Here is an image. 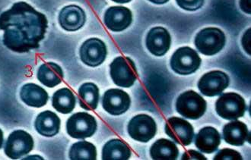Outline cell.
I'll return each mask as SVG.
<instances>
[{
	"mask_svg": "<svg viewBox=\"0 0 251 160\" xmlns=\"http://www.w3.org/2000/svg\"><path fill=\"white\" fill-rule=\"evenodd\" d=\"M201 57L197 51L188 46L179 48L171 59V67L176 74L188 75L199 69L201 65Z\"/></svg>",
	"mask_w": 251,
	"mask_h": 160,
	"instance_id": "cell-7",
	"label": "cell"
},
{
	"mask_svg": "<svg viewBox=\"0 0 251 160\" xmlns=\"http://www.w3.org/2000/svg\"><path fill=\"white\" fill-rule=\"evenodd\" d=\"M196 47L205 56L217 54L224 47L226 37L223 30L217 27L202 29L195 37Z\"/></svg>",
	"mask_w": 251,
	"mask_h": 160,
	"instance_id": "cell-2",
	"label": "cell"
},
{
	"mask_svg": "<svg viewBox=\"0 0 251 160\" xmlns=\"http://www.w3.org/2000/svg\"><path fill=\"white\" fill-rule=\"evenodd\" d=\"M66 132L75 139H85L95 135L98 128L97 121L87 113L73 114L66 121Z\"/></svg>",
	"mask_w": 251,
	"mask_h": 160,
	"instance_id": "cell-6",
	"label": "cell"
},
{
	"mask_svg": "<svg viewBox=\"0 0 251 160\" xmlns=\"http://www.w3.org/2000/svg\"><path fill=\"white\" fill-rule=\"evenodd\" d=\"M215 160H241L242 157L239 152L231 149H223L218 152L215 157Z\"/></svg>",
	"mask_w": 251,
	"mask_h": 160,
	"instance_id": "cell-27",
	"label": "cell"
},
{
	"mask_svg": "<svg viewBox=\"0 0 251 160\" xmlns=\"http://www.w3.org/2000/svg\"><path fill=\"white\" fill-rule=\"evenodd\" d=\"M207 103L201 95L194 91L183 92L176 101V110L184 118L196 120L205 114Z\"/></svg>",
	"mask_w": 251,
	"mask_h": 160,
	"instance_id": "cell-3",
	"label": "cell"
},
{
	"mask_svg": "<svg viewBox=\"0 0 251 160\" xmlns=\"http://www.w3.org/2000/svg\"><path fill=\"white\" fill-rule=\"evenodd\" d=\"M113 2H117V3L120 4H125L128 3V2H130L132 0H111Z\"/></svg>",
	"mask_w": 251,
	"mask_h": 160,
	"instance_id": "cell-35",
	"label": "cell"
},
{
	"mask_svg": "<svg viewBox=\"0 0 251 160\" xmlns=\"http://www.w3.org/2000/svg\"><path fill=\"white\" fill-rule=\"evenodd\" d=\"M63 69L59 65L53 62L44 63L40 66L37 73L38 81L48 88H55L63 80Z\"/></svg>",
	"mask_w": 251,
	"mask_h": 160,
	"instance_id": "cell-21",
	"label": "cell"
},
{
	"mask_svg": "<svg viewBox=\"0 0 251 160\" xmlns=\"http://www.w3.org/2000/svg\"><path fill=\"white\" fill-rule=\"evenodd\" d=\"M229 85V78L221 71H212L204 74L198 82V88L206 96L221 94Z\"/></svg>",
	"mask_w": 251,
	"mask_h": 160,
	"instance_id": "cell-12",
	"label": "cell"
},
{
	"mask_svg": "<svg viewBox=\"0 0 251 160\" xmlns=\"http://www.w3.org/2000/svg\"><path fill=\"white\" fill-rule=\"evenodd\" d=\"M247 106L245 100L238 93H226L221 95L216 103V110L221 118L236 120L244 116Z\"/></svg>",
	"mask_w": 251,
	"mask_h": 160,
	"instance_id": "cell-5",
	"label": "cell"
},
{
	"mask_svg": "<svg viewBox=\"0 0 251 160\" xmlns=\"http://www.w3.org/2000/svg\"><path fill=\"white\" fill-rule=\"evenodd\" d=\"M171 44L172 37L164 27H153L146 36V47L154 56H165L169 50Z\"/></svg>",
	"mask_w": 251,
	"mask_h": 160,
	"instance_id": "cell-15",
	"label": "cell"
},
{
	"mask_svg": "<svg viewBox=\"0 0 251 160\" xmlns=\"http://www.w3.org/2000/svg\"><path fill=\"white\" fill-rule=\"evenodd\" d=\"M149 1L157 5H162V4L167 3L169 0H149Z\"/></svg>",
	"mask_w": 251,
	"mask_h": 160,
	"instance_id": "cell-32",
	"label": "cell"
},
{
	"mask_svg": "<svg viewBox=\"0 0 251 160\" xmlns=\"http://www.w3.org/2000/svg\"><path fill=\"white\" fill-rule=\"evenodd\" d=\"M240 7L245 13L251 14V0H240Z\"/></svg>",
	"mask_w": 251,
	"mask_h": 160,
	"instance_id": "cell-31",
	"label": "cell"
},
{
	"mask_svg": "<svg viewBox=\"0 0 251 160\" xmlns=\"http://www.w3.org/2000/svg\"><path fill=\"white\" fill-rule=\"evenodd\" d=\"M251 134L248 132V128L242 121L234 120L229 123L226 124L223 128V137L225 141L233 146L244 145L246 140L249 143Z\"/></svg>",
	"mask_w": 251,
	"mask_h": 160,
	"instance_id": "cell-18",
	"label": "cell"
},
{
	"mask_svg": "<svg viewBox=\"0 0 251 160\" xmlns=\"http://www.w3.org/2000/svg\"><path fill=\"white\" fill-rule=\"evenodd\" d=\"M110 77L117 86L128 88L137 79V70L133 61L129 57L118 56L110 65Z\"/></svg>",
	"mask_w": 251,
	"mask_h": 160,
	"instance_id": "cell-4",
	"label": "cell"
},
{
	"mask_svg": "<svg viewBox=\"0 0 251 160\" xmlns=\"http://www.w3.org/2000/svg\"><path fill=\"white\" fill-rule=\"evenodd\" d=\"M48 27L46 15L22 1L0 15V30L4 32L2 43L19 53L38 49Z\"/></svg>",
	"mask_w": 251,
	"mask_h": 160,
	"instance_id": "cell-1",
	"label": "cell"
},
{
	"mask_svg": "<svg viewBox=\"0 0 251 160\" xmlns=\"http://www.w3.org/2000/svg\"><path fill=\"white\" fill-rule=\"evenodd\" d=\"M150 156L153 160H175L178 158L179 150L172 140L159 139L151 145Z\"/></svg>",
	"mask_w": 251,
	"mask_h": 160,
	"instance_id": "cell-23",
	"label": "cell"
},
{
	"mask_svg": "<svg viewBox=\"0 0 251 160\" xmlns=\"http://www.w3.org/2000/svg\"><path fill=\"white\" fill-rule=\"evenodd\" d=\"M107 49L106 44L99 38H90L81 46L80 59L82 63L90 67H97L105 61Z\"/></svg>",
	"mask_w": 251,
	"mask_h": 160,
	"instance_id": "cell-10",
	"label": "cell"
},
{
	"mask_svg": "<svg viewBox=\"0 0 251 160\" xmlns=\"http://www.w3.org/2000/svg\"><path fill=\"white\" fill-rule=\"evenodd\" d=\"M132 22V12L126 7H110L104 13V24L114 32H121L126 30L129 27Z\"/></svg>",
	"mask_w": 251,
	"mask_h": 160,
	"instance_id": "cell-14",
	"label": "cell"
},
{
	"mask_svg": "<svg viewBox=\"0 0 251 160\" xmlns=\"http://www.w3.org/2000/svg\"><path fill=\"white\" fill-rule=\"evenodd\" d=\"M127 132L131 138L146 143L156 135V122L150 115L140 114L131 118L128 124Z\"/></svg>",
	"mask_w": 251,
	"mask_h": 160,
	"instance_id": "cell-9",
	"label": "cell"
},
{
	"mask_svg": "<svg viewBox=\"0 0 251 160\" xmlns=\"http://www.w3.org/2000/svg\"><path fill=\"white\" fill-rule=\"evenodd\" d=\"M165 133L176 143L189 146L194 140V130L191 124L183 118L172 117L167 120Z\"/></svg>",
	"mask_w": 251,
	"mask_h": 160,
	"instance_id": "cell-11",
	"label": "cell"
},
{
	"mask_svg": "<svg viewBox=\"0 0 251 160\" xmlns=\"http://www.w3.org/2000/svg\"><path fill=\"white\" fill-rule=\"evenodd\" d=\"M76 99L73 91L64 88L55 92L52 99L53 107L62 114H69L75 109Z\"/></svg>",
	"mask_w": 251,
	"mask_h": 160,
	"instance_id": "cell-25",
	"label": "cell"
},
{
	"mask_svg": "<svg viewBox=\"0 0 251 160\" xmlns=\"http://www.w3.org/2000/svg\"><path fill=\"white\" fill-rule=\"evenodd\" d=\"M58 19L62 28L72 32L83 27L86 22V15L78 5H66L60 11Z\"/></svg>",
	"mask_w": 251,
	"mask_h": 160,
	"instance_id": "cell-16",
	"label": "cell"
},
{
	"mask_svg": "<svg viewBox=\"0 0 251 160\" xmlns=\"http://www.w3.org/2000/svg\"><path fill=\"white\" fill-rule=\"evenodd\" d=\"M131 150L127 143L121 139H113L104 144L102 149L104 160H126L131 157Z\"/></svg>",
	"mask_w": 251,
	"mask_h": 160,
	"instance_id": "cell-22",
	"label": "cell"
},
{
	"mask_svg": "<svg viewBox=\"0 0 251 160\" xmlns=\"http://www.w3.org/2000/svg\"><path fill=\"white\" fill-rule=\"evenodd\" d=\"M61 121L56 113L46 110L40 113L34 122L35 129L42 136H55L60 132Z\"/></svg>",
	"mask_w": 251,
	"mask_h": 160,
	"instance_id": "cell-19",
	"label": "cell"
},
{
	"mask_svg": "<svg viewBox=\"0 0 251 160\" xmlns=\"http://www.w3.org/2000/svg\"><path fill=\"white\" fill-rule=\"evenodd\" d=\"M69 157L72 160H95L97 158V149L90 142H76L72 145Z\"/></svg>",
	"mask_w": 251,
	"mask_h": 160,
	"instance_id": "cell-26",
	"label": "cell"
},
{
	"mask_svg": "<svg viewBox=\"0 0 251 160\" xmlns=\"http://www.w3.org/2000/svg\"><path fill=\"white\" fill-rule=\"evenodd\" d=\"M251 29L249 28L247 30L246 32L243 35L242 37V46L247 53L251 56Z\"/></svg>",
	"mask_w": 251,
	"mask_h": 160,
	"instance_id": "cell-30",
	"label": "cell"
},
{
	"mask_svg": "<svg viewBox=\"0 0 251 160\" xmlns=\"http://www.w3.org/2000/svg\"><path fill=\"white\" fill-rule=\"evenodd\" d=\"M34 148V139L25 131L17 130L9 135L5 142V155L12 160H19L28 154Z\"/></svg>",
	"mask_w": 251,
	"mask_h": 160,
	"instance_id": "cell-8",
	"label": "cell"
},
{
	"mask_svg": "<svg viewBox=\"0 0 251 160\" xmlns=\"http://www.w3.org/2000/svg\"><path fill=\"white\" fill-rule=\"evenodd\" d=\"M20 98L25 104L35 108L45 106L49 100V95L44 88L34 83H28L21 88Z\"/></svg>",
	"mask_w": 251,
	"mask_h": 160,
	"instance_id": "cell-17",
	"label": "cell"
},
{
	"mask_svg": "<svg viewBox=\"0 0 251 160\" xmlns=\"http://www.w3.org/2000/svg\"><path fill=\"white\" fill-rule=\"evenodd\" d=\"M176 2L184 10L196 11L203 5L204 0H176Z\"/></svg>",
	"mask_w": 251,
	"mask_h": 160,
	"instance_id": "cell-28",
	"label": "cell"
},
{
	"mask_svg": "<svg viewBox=\"0 0 251 160\" xmlns=\"http://www.w3.org/2000/svg\"><path fill=\"white\" fill-rule=\"evenodd\" d=\"M3 132H2V129L0 128V149L2 148V144H3Z\"/></svg>",
	"mask_w": 251,
	"mask_h": 160,
	"instance_id": "cell-33",
	"label": "cell"
},
{
	"mask_svg": "<svg viewBox=\"0 0 251 160\" xmlns=\"http://www.w3.org/2000/svg\"><path fill=\"white\" fill-rule=\"evenodd\" d=\"M182 160H206V158L202 155L201 153H199L196 150H190L186 151L182 156Z\"/></svg>",
	"mask_w": 251,
	"mask_h": 160,
	"instance_id": "cell-29",
	"label": "cell"
},
{
	"mask_svg": "<svg viewBox=\"0 0 251 160\" xmlns=\"http://www.w3.org/2000/svg\"><path fill=\"white\" fill-rule=\"evenodd\" d=\"M221 143V135L213 127L202 128L195 137V145L202 153L211 154Z\"/></svg>",
	"mask_w": 251,
	"mask_h": 160,
	"instance_id": "cell-20",
	"label": "cell"
},
{
	"mask_svg": "<svg viewBox=\"0 0 251 160\" xmlns=\"http://www.w3.org/2000/svg\"><path fill=\"white\" fill-rule=\"evenodd\" d=\"M78 103L80 106L88 111L95 110L99 103V89L93 83H85L78 89Z\"/></svg>",
	"mask_w": 251,
	"mask_h": 160,
	"instance_id": "cell-24",
	"label": "cell"
},
{
	"mask_svg": "<svg viewBox=\"0 0 251 160\" xmlns=\"http://www.w3.org/2000/svg\"><path fill=\"white\" fill-rule=\"evenodd\" d=\"M34 158H35L36 160H44V158L40 156H30V157H25L23 160H34Z\"/></svg>",
	"mask_w": 251,
	"mask_h": 160,
	"instance_id": "cell-34",
	"label": "cell"
},
{
	"mask_svg": "<svg viewBox=\"0 0 251 160\" xmlns=\"http://www.w3.org/2000/svg\"><path fill=\"white\" fill-rule=\"evenodd\" d=\"M130 105L129 94L122 90H108L102 97V107L110 115H122L128 111Z\"/></svg>",
	"mask_w": 251,
	"mask_h": 160,
	"instance_id": "cell-13",
	"label": "cell"
}]
</instances>
